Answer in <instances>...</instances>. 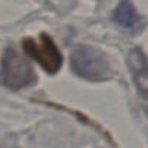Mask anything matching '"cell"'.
Instances as JSON below:
<instances>
[{
    "mask_svg": "<svg viewBox=\"0 0 148 148\" xmlns=\"http://www.w3.org/2000/svg\"><path fill=\"white\" fill-rule=\"evenodd\" d=\"M72 71L84 79L101 82L112 78L108 58L101 50L91 46H79L71 56Z\"/></svg>",
    "mask_w": 148,
    "mask_h": 148,
    "instance_id": "6da1fadb",
    "label": "cell"
},
{
    "mask_svg": "<svg viewBox=\"0 0 148 148\" xmlns=\"http://www.w3.org/2000/svg\"><path fill=\"white\" fill-rule=\"evenodd\" d=\"M1 81L10 89H22L36 82L33 68L13 48H7L1 58Z\"/></svg>",
    "mask_w": 148,
    "mask_h": 148,
    "instance_id": "7a4b0ae2",
    "label": "cell"
},
{
    "mask_svg": "<svg viewBox=\"0 0 148 148\" xmlns=\"http://www.w3.org/2000/svg\"><path fill=\"white\" fill-rule=\"evenodd\" d=\"M23 49L27 53V56L35 59L48 73H56L62 65V55L58 46L45 33H42L38 40L32 38L25 39Z\"/></svg>",
    "mask_w": 148,
    "mask_h": 148,
    "instance_id": "3957f363",
    "label": "cell"
},
{
    "mask_svg": "<svg viewBox=\"0 0 148 148\" xmlns=\"http://www.w3.org/2000/svg\"><path fill=\"white\" fill-rule=\"evenodd\" d=\"M128 68L131 71L134 84L137 86L141 105L148 114V58L141 49L134 48L130 52Z\"/></svg>",
    "mask_w": 148,
    "mask_h": 148,
    "instance_id": "277c9868",
    "label": "cell"
},
{
    "mask_svg": "<svg viewBox=\"0 0 148 148\" xmlns=\"http://www.w3.org/2000/svg\"><path fill=\"white\" fill-rule=\"evenodd\" d=\"M114 20L118 25H121L127 29H131L138 23L140 17H138V13L134 9V6L128 0H122L114 12Z\"/></svg>",
    "mask_w": 148,
    "mask_h": 148,
    "instance_id": "5b68a950",
    "label": "cell"
}]
</instances>
